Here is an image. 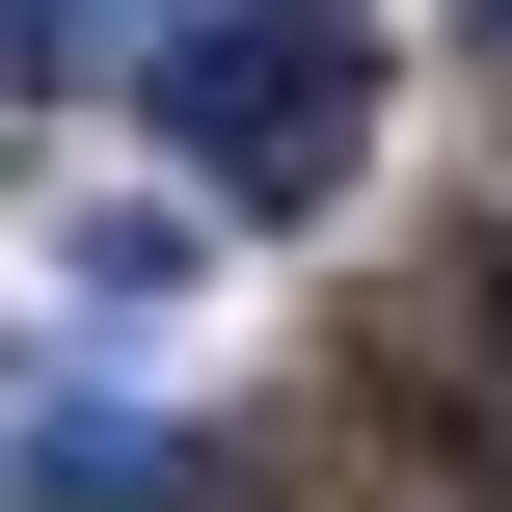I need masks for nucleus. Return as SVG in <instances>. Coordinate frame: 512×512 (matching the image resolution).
Returning <instances> with one entry per match:
<instances>
[{
  "label": "nucleus",
  "instance_id": "f03ea898",
  "mask_svg": "<svg viewBox=\"0 0 512 512\" xmlns=\"http://www.w3.org/2000/svg\"><path fill=\"white\" fill-rule=\"evenodd\" d=\"M0 81H81V27H54V0H0Z\"/></svg>",
  "mask_w": 512,
  "mask_h": 512
},
{
  "label": "nucleus",
  "instance_id": "f257e3e1",
  "mask_svg": "<svg viewBox=\"0 0 512 512\" xmlns=\"http://www.w3.org/2000/svg\"><path fill=\"white\" fill-rule=\"evenodd\" d=\"M135 135H162V162H216V189H351V135H378V27H351V0L162 27V54H135Z\"/></svg>",
  "mask_w": 512,
  "mask_h": 512
},
{
  "label": "nucleus",
  "instance_id": "20e7f679",
  "mask_svg": "<svg viewBox=\"0 0 512 512\" xmlns=\"http://www.w3.org/2000/svg\"><path fill=\"white\" fill-rule=\"evenodd\" d=\"M486 27H512V0H486Z\"/></svg>",
  "mask_w": 512,
  "mask_h": 512
},
{
  "label": "nucleus",
  "instance_id": "7ed1b4c3",
  "mask_svg": "<svg viewBox=\"0 0 512 512\" xmlns=\"http://www.w3.org/2000/svg\"><path fill=\"white\" fill-rule=\"evenodd\" d=\"M486 351H512V243H486Z\"/></svg>",
  "mask_w": 512,
  "mask_h": 512
}]
</instances>
